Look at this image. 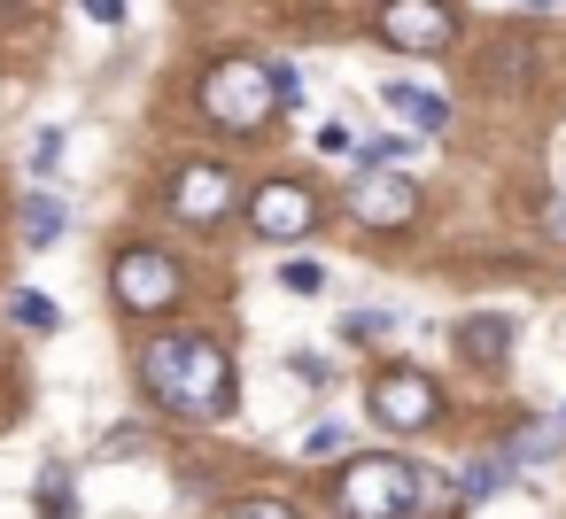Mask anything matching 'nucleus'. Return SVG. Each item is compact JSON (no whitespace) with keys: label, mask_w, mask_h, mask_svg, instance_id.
<instances>
[{"label":"nucleus","mask_w":566,"mask_h":519,"mask_svg":"<svg viewBox=\"0 0 566 519\" xmlns=\"http://www.w3.org/2000/svg\"><path fill=\"white\" fill-rule=\"evenodd\" d=\"M109 295H117L133 318H156V310H171V303L187 295V272H179L164 248H125V256L109 264Z\"/></svg>","instance_id":"obj_4"},{"label":"nucleus","mask_w":566,"mask_h":519,"mask_svg":"<svg viewBox=\"0 0 566 519\" xmlns=\"http://www.w3.org/2000/svg\"><path fill=\"white\" fill-rule=\"evenodd\" d=\"M40 519H78V504H71V465H48V473H40Z\"/></svg>","instance_id":"obj_15"},{"label":"nucleus","mask_w":566,"mask_h":519,"mask_svg":"<svg viewBox=\"0 0 566 519\" xmlns=\"http://www.w3.org/2000/svg\"><path fill=\"white\" fill-rule=\"evenodd\" d=\"M558 434H566V411H558Z\"/></svg>","instance_id":"obj_25"},{"label":"nucleus","mask_w":566,"mask_h":519,"mask_svg":"<svg viewBox=\"0 0 566 519\" xmlns=\"http://www.w3.org/2000/svg\"><path fill=\"white\" fill-rule=\"evenodd\" d=\"M504 480H512V465H504V457H473V465L458 473V504H481V496H496Z\"/></svg>","instance_id":"obj_14"},{"label":"nucleus","mask_w":566,"mask_h":519,"mask_svg":"<svg viewBox=\"0 0 566 519\" xmlns=\"http://www.w3.org/2000/svg\"><path fill=\"white\" fill-rule=\"evenodd\" d=\"M434 411H442V395H434L427 372H380V380H373V419H380L388 434H427Z\"/></svg>","instance_id":"obj_6"},{"label":"nucleus","mask_w":566,"mask_h":519,"mask_svg":"<svg viewBox=\"0 0 566 519\" xmlns=\"http://www.w3.org/2000/svg\"><path fill=\"white\" fill-rule=\"evenodd\" d=\"M32 171H40V179H48V171H63V133H55V125L32 140Z\"/></svg>","instance_id":"obj_19"},{"label":"nucleus","mask_w":566,"mask_h":519,"mask_svg":"<svg viewBox=\"0 0 566 519\" xmlns=\"http://www.w3.org/2000/svg\"><path fill=\"white\" fill-rule=\"evenodd\" d=\"M373 32L388 47H403V55H442L450 32H458V17L442 9V0H380V24Z\"/></svg>","instance_id":"obj_5"},{"label":"nucleus","mask_w":566,"mask_h":519,"mask_svg":"<svg viewBox=\"0 0 566 519\" xmlns=\"http://www.w3.org/2000/svg\"><path fill=\"white\" fill-rule=\"evenodd\" d=\"M233 210V179L218 171V163H187L179 179H171V218H187V225H218Z\"/></svg>","instance_id":"obj_9"},{"label":"nucleus","mask_w":566,"mask_h":519,"mask_svg":"<svg viewBox=\"0 0 566 519\" xmlns=\"http://www.w3.org/2000/svg\"><path fill=\"white\" fill-rule=\"evenodd\" d=\"M543 233H551V241H566V194H551V202H543Z\"/></svg>","instance_id":"obj_23"},{"label":"nucleus","mask_w":566,"mask_h":519,"mask_svg":"<svg viewBox=\"0 0 566 519\" xmlns=\"http://www.w3.org/2000/svg\"><path fill=\"white\" fill-rule=\"evenodd\" d=\"M349 218H357V225H388V233H396V225H411V218H419V187H411V179H396V171H365V179L349 187Z\"/></svg>","instance_id":"obj_8"},{"label":"nucleus","mask_w":566,"mask_h":519,"mask_svg":"<svg viewBox=\"0 0 566 519\" xmlns=\"http://www.w3.org/2000/svg\"><path fill=\"white\" fill-rule=\"evenodd\" d=\"M249 225H256L264 241H303V233L318 225V202H311V187L272 179V187H256V194H249Z\"/></svg>","instance_id":"obj_7"},{"label":"nucleus","mask_w":566,"mask_h":519,"mask_svg":"<svg viewBox=\"0 0 566 519\" xmlns=\"http://www.w3.org/2000/svg\"><path fill=\"white\" fill-rule=\"evenodd\" d=\"M558 449V426L551 419H527V426H512V442H504V465H543Z\"/></svg>","instance_id":"obj_12"},{"label":"nucleus","mask_w":566,"mask_h":519,"mask_svg":"<svg viewBox=\"0 0 566 519\" xmlns=\"http://www.w3.org/2000/svg\"><path fill=\"white\" fill-rule=\"evenodd\" d=\"M9 318L32 326V333H48V326H55V303H48V295H9Z\"/></svg>","instance_id":"obj_18"},{"label":"nucleus","mask_w":566,"mask_h":519,"mask_svg":"<svg viewBox=\"0 0 566 519\" xmlns=\"http://www.w3.org/2000/svg\"><path fill=\"white\" fill-rule=\"evenodd\" d=\"M458 341H465V357H473V364H496V357L512 349V318H465V326H458Z\"/></svg>","instance_id":"obj_11"},{"label":"nucleus","mask_w":566,"mask_h":519,"mask_svg":"<svg viewBox=\"0 0 566 519\" xmlns=\"http://www.w3.org/2000/svg\"><path fill=\"white\" fill-rule=\"evenodd\" d=\"M334 511L342 519H411L419 511V465L403 457H349L334 480Z\"/></svg>","instance_id":"obj_2"},{"label":"nucleus","mask_w":566,"mask_h":519,"mask_svg":"<svg viewBox=\"0 0 566 519\" xmlns=\"http://www.w3.org/2000/svg\"><path fill=\"white\" fill-rule=\"evenodd\" d=\"M489 71H496V78H527V47H512V40H504V47L489 55Z\"/></svg>","instance_id":"obj_21"},{"label":"nucleus","mask_w":566,"mask_h":519,"mask_svg":"<svg viewBox=\"0 0 566 519\" xmlns=\"http://www.w3.org/2000/svg\"><path fill=\"white\" fill-rule=\"evenodd\" d=\"M24 241H32V248H55V241H63V202H55V194H32V202H24Z\"/></svg>","instance_id":"obj_13"},{"label":"nucleus","mask_w":566,"mask_h":519,"mask_svg":"<svg viewBox=\"0 0 566 519\" xmlns=\"http://www.w3.org/2000/svg\"><path fill=\"white\" fill-rule=\"evenodd\" d=\"M140 388L179 419H218L233 403V364L210 333H156L140 341Z\"/></svg>","instance_id":"obj_1"},{"label":"nucleus","mask_w":566,"mask_h":519,"mask_svg":"<svg viewBox=\"0 0 566 519\" xmlns=\"http://www.w3.org/2000/svg\"><path fill=\"white\" fill-rule=\"evenodd\" d=\"M226 519H295V504H280V496H249V504H233Z\"/></svg>","instance_id":"obj_20"},{"label":"nucleus","mask_w":566,"mask_h":519,"mask_svg":"<svg viewBox=\"0 0 566 519\" xmlns=\"http://www.w3.org/2000/svg\"><path fill=\"white\" fill-rule=\"evenodd\" d=\"M380 102L411 125V133H450V102L434 94V86H419V78H396V86H380Z\"/></svg>","instance_id":"obj_10"},{"label":"nucleus","mask_w":566,"mask_h":519,"mask_svg":"<svg viewBox=\"0 0 566 519\" xmlns=\"http://www.w3.org/2000/svg\"><path fill=\"white\" fill-rule=\"evenodd\" d=\"M280 287H287V295H326V264L295 256V264H280Z\"/></svg>","instance_id":"obj_16"},{"label":"nucleus","mask_w":566,"mask_h":519,"mask_svg":"<svg viewBox=\"0 0 566 519\" xmlns=\"http://www.w3.org/2000/svg\"><path fill=\"white\" fill-rule=\"evenodd\" d=\"M86 17H94V24H117V17H125V0H86Z\"/></svg>","instance_id":"obj_24"},{"label":"nucleus","mask_w":566,"mask_h":519,"mask_svg":"<svg viewBox=\"0 0 566 519\" xmlns=\"http://www.w3.org/2000/svg\"><path fill=\"white\" fill-rule=\"evenodd\" d=\"M272 109H280V102H272V86H264V63L226 55V63L202 71V117H210V125H226V133H256Z\"/></svg>","instance_id":"obj_3"},{"label":"nucleus","mask_w":566,"mask_h":519,"mask_svg":"<svg viewBox=\"0 0 566 519\" xmlns=\"http://www.w3.org/2000/svg\"><path fill=\"white\" fill-rule=\"evenodd\" d=\"M357 156H365V171H396V163L411 156V140H403V133H388V140H365Z\"/></svg>","instance_id":"obj_17"},{"label":"nucleus","mask_w":566,"mask_h":519,"mask_svg":"<svg viewBox=\"0 0 566 519\" xmlns=\"http://www.w3.org/2000/svg\"><path fill=\"white\" fill-rule=\"evenodd\" d=\"M326 449H342V426H334V419H326V426H311V434H303V457H326Z\"/></svg>","instance_id":"obj_22"}]
</instances>
